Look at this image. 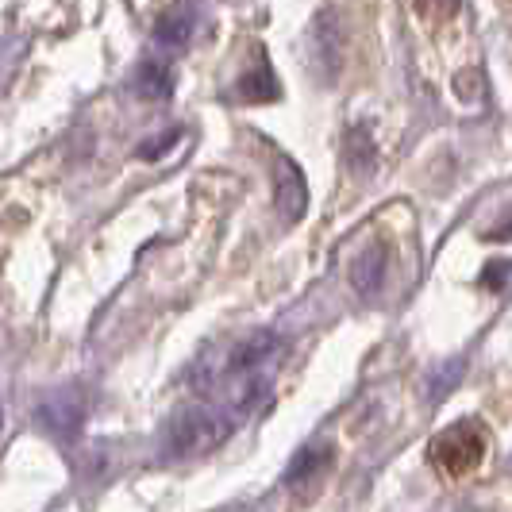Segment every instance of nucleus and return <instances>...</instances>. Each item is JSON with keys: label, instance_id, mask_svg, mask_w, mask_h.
I'll use <instances>...</instances> for the list:
<instances>
[{"label": "nucleus", "instance_id": "f257e3e1", "mask_svg": "<svg viewBox=\"0 0 512 512\" xmlns=\"http://www.w3.org/2000/svg\"><path fill=\"white\" fill-rule=\"evenodd\" d=\"M235 432V412L216 409V405H193L170 416L166 436H162V455L166 459H197L216 447H224Z\"/></svg>", "mask_w": 512, "mask_h": 512}, {"label": "nucleus", "instance_id": "f03ea898", "mask_svg": "<svg viewBox=\"0 0 512 512\" xmlns=\"http://www.w3.org/2000/svg\"><path fill=\"white\" fill-rule=\"evenodd\" d=\"M489 436L478 420H459L451 428H443L436 439H432V462H436L443 474L451 478H466L474 474L482 459H486Z\"/></svg>", "mask_w": 512, "mask_h": 512}, {"label": "nucleus", "instance_id": "7ed1b4c3", "mask_svg": "<svg viewBox=\"0 0 512 512\" xmlns=\"http://www.w3.org/2000/svg\"><path fill=\"white\" fill-rule=\"evenodd\" d=\"M285 355V339L278 332H251L247 339H239L235 347H231L224 362L212 370V378L208 385L220 382V378H228V374H251V370H270V366H278ZM205 385V389H208Z\"/></svg>", "mask_w": 512, "mask_h": 512}, {"label": "nucleus", "instance_id": "20e7f679", "mask_svg": "<svg viewBox=\"0 0 512 512\" xmlns=\"http://www.w3.org/2000/svg\"><path fill=\"white\" fill-rule=\"evenodd\" d=\"M85 412H89L85 393L81 389H62V393L47 397L35 409V424L51 439H58V443H74L81 436V428H85Z\"/></svg>", "mask_w": 512, "mask_h": 512}, {"label": "nucleus", "instance_id": "39448f33", "mask_svg": "<svg viewBox=\"0 0 512 512\" xmlns=\"http://www.w3.org/2000/svg\"><path fill=\"white\" fill-rule=\"evenodd\" d=\"M274 201L282 208V216L293 224V220H301L305 216V205H308V189H305V178H301V170L282 158L278 162V181H274Z\"/></svg>", "mask_w": 512, "mask_h": 512}, {"label": "nucleus", "instance_id": "423d86ee", "mask_svg": "<svg viewBox=\"0 0 512 512\" xmlns=\"http://www.w3.org/2000/svg\"><path fill=\"white\" fill-rule=\"evenodd\" d=\"M332 447L328 443H312V447H301L289 466H285V486H305L312 478H320L328 466H332Z\"/></svg>", "mask_w": 512, "mask_h": 512}, {"label": "nucleus", "instance_id": "0eeeda50", "mask_svg": "<svg viewBox=\"0 0 512 512\" xmlns=\"http://www.w3.org/2000/svg\"><path fill=\"white\" fill-rule=\"evenodd\" d=\"M382 278H385V247H370L366 255L355 258V266H351V285L359 289L362 297H366V293H378V289H382Z\"/></svg>", "mask_w": 512, "mask_h": 512}, {"label": "nucleus", "instance_id": "6e6552de", "mask_svg": "<svg viewBox=\"0 0 512 512\" xmlns=\"http://www.w3.org/2000/svg\"><path fill=\"white\" fill-rule=\"evenodd\" d=\"M135 85H139V93H143L147 101H151V97L154 101H166V97H170V89H174L162 62H147V66L139 70V81H135Z\"/></svg>", "mask_w": 512, "mask_h": 512}, {"label": "nucleus", "instance_id": "1a4fd4ad", "mask_svg": "<svg viewBox=\"0 0 512 512\" xmlns=\"http://www.w3.org/2000/svg\"><path fill=\"white\" fill-rule=\"evenodd\" d=\"M189 27H193V16H189V12H185V16H181V12H170V16L158 24V39H162V43H185Z\"/></svg>", "mask_w": 512, "mask_h": 512}, {"label": "nucleus", "instance_id": "9d476101", "mask_svg": "<svg viewBox=\"0 0 512 512\" xmlns=\"http://www.w3.org/2000/svg\"><path fill=\"white\" fill-rule=\"evenodd\" d=\"M243 97L247 101H270V97H278V85H274V77L266 74V70H258L255 77L243 81Z\"/></svg>", "mask_w": 512, "mask_h": 512}, {"label": "nucleus", "instance_id": "9b49d317", "mask_svg": "<svg viewBox=\"0 0 512 512\" xmlns=\"http://www.w3.org/2000/svg\"><path fill=\"white\" fill-rule=\"evenodd\" d=\"M489 239H512V220L509 224H501L497 231H489Z\"/></svg>", "mask_w": 512, "mask_h": 512}]
</instances>
